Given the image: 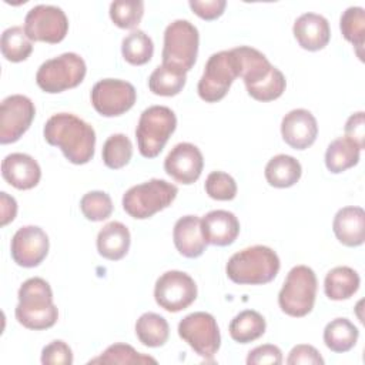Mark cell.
<instances>
[{"mask_svg":"<svg viewBox=\"0 0 365 365\" xmlns=\"http://www.w3.org/2000/svg\"><path fill=\"white\" fill-rule=\"evenodd\" d=\"M43 134L46 141L50 145L58 147L73 164H87L94 157V128L71 113L51 115L44 124Z\"/></svg>","mask_w":365,"mask_h":365,"instance_id":"6da1fadb","label":"cell"},{"mask_svg":"<svg viewBox=\"0 0 365 365\" xmlns=\"http://www.w3.org/2000/svg\"><path fill=\"white\" fill-rule=\"evenodd\" d=\"M19 304L14 309L16 319L24 328L41 331L51 328L58 318L48 282L40 277L26 279L19 288Z\"/></svg>","mask_w":365,"mask_h":365,"instance_id":"7a4b0ae2","label":"cell"},{"mask_svg":"<svg viewBox=\"0 0 365 365\" xmlns=\"http://www.w3.org/2000/svg\"><path fill=\"white\" fill-rule=\"evenodd\" d=\"M279 267V258L272 248L252 245L231 255L225 265V272L234 284L262 285L277 277Z\"/></svg>","mask_w":365,"mask_h":365,"instance_id":"3957f363","label":"cell"},{"mask_svg":"<svg viewBox=\"0 0 365 365\" xmlns=\"http://www.w3.org/2000/svg\"><path fill=\"white\" fill-rule=\"evenodd\" d=\"M178 194V188L160 178H151L143 184L133 185L123 195L124 211L135 218L145 220L171 205Z\"/></svg>","mask_w":365,"mask_h":365,"instance_id":"277c9868","label":"cell"},{"mask_svg":"<svg viewBox=\"0 0 365 365\" xmlns=\"http://www.w3.org/2000/svg\"><path fill=\"white\" fill-rule=\"evenodd\" d=\"M177 117L165 106H151L145 108L135 128L138 151L145 158L157 157L175 131Z\"/></svg>","mask_w":365,"mask_h":365,"instance_id":"5b68a950","label":"cell"},{"mask_svg":"<svg viewBox=\"0 0 365 365\" xmlns=\"http://www.w3.org/2000/svg\"><path fill=\"white\" fill-rule=\"evenodd\" d=\"M317 275L307 265L294 267L278 294V305L289 317L301 318L308 315L315 304Z\"/></svg>","mask_w":365,"mask_h":365,"instance_id":"8992f818","label":"cell"},{"mask_svg":"<svg viewBox=\"0 0 365 365\" xmlns=\"http://www.w3.org/2000/svg\"><path fill=\"white\" fill-rule=\"evenodd\" d=\"M200 34L188 20H174L165 27L163 46V64L173 66L184 73L190 71L198 56Z\"/></svg>","mask_w":365,"mask_h":365,"instance_id":"52a82bcc","label":"cell"},{"mask_svg":"<svg viewBox=\"0 0 365 365\" xmlns=\"http://www.w3.org/2000/svg\"><path fill=\"white\" fill-rule=\"evenodd\" d=\"M237 77H240V63L234 50L214 53L207 60L198 81V96L205 103H217L227 96Z\"/></svg>","mask_w":365,"mask_h":365,"instance_id":"ba28073f","label":"cell"},{"mask_svg":"<svg viewBox=\"0 0 365 365\" xmlns=\"http://www.w3.org/2000/svg\"><path fill=\"white\" fill-rule=\"evenodd\" d=\"M86 63L76 53H63L46 60L36 73L37 86L48 94H57L77 87L86 77Z\"/></svg>","mask_w":365,"mask_h":365,"instance_id":"9c48e42d","label":"cell"},{"mask_svg":"<svg viewBox=\"0 0 365 365\" xmlns=\"http://www.w3.org/2000/svg\"><path fill=\"white\" fill-rule=\"evenodd\" d=\"M178 335L195 354L207 361H212L221 345L220 328L215 318L208 312H192L178 324Z\"/></svg>","mask_w":365,"mask_h":365,"instance_id":"30bf717a","label":"cell"},{"mask_svg":"<svg viewBox=\"0 0 365 365\" xmlns=\"http://www.w3.org/2000/svg\"><path fill=\"white\" fill-rule=\"evenodd\" d=\"M24 31L31 41L56 44L67 36L68 19L57 6L37 4L26 14Z\"/></svg>","mask_w":365,"mask_h":365,"instance_id":"8fae6325","label":"cell"},{"mask_svg":"<svg viewBox=\"0 0 365 365\" xmlns=\"http://www.w3.org/2000/svg\"><path fill=\"white\" fill-rule=\"evenodd\" d=\"M137 100L134 86L120 78H103L91 88V104L103 117H117L128 111Z\"/></svg>","mask_w":365,"mask_h":365,"instance_id":"7c38bea8","label":"cell"},{"mask_svg":"<svg viewBox=\"0 0 365 365\" xmlns=\"http://www.w3.org/2000/svg\"><path fill=\"white\" fill-rule=\"evenodd\" d=\"M195 298L197 284L182 271H167L155 281L154 299L168 312H180L188 308Z\"/></svg>","mask_w":365,"mask_h":365,"instance_id":"4fadbf2b","label":"cell"},{"mask_svg":"<svg viewBox=\"0 0 365 365\" xmlns=\"http://www.w3.org/2000/svg\"><path fill=\"white\" fill-rule=\"evenodd\" d=\"M36 115L34 103L21 94H11L0 106V143L11 144L29 130Z\"/></svg>","mask_w":365,"mask_h":365,"instance_id":"5bb4252c","label":"cell"},{"mask_svg":"<svg viewBox=\"0 0 365 365\" xmlns=\"http://www.w3.org/2000/svg\"><path fill=\"white\" fill-rule=\"evenodd\" d=\"M48 237L37 225H26L16 231L10 244L13 261L24 268H33L43 262L48 252Z\"/></svg>","mask_w":365,"mask_h":365,"instance_id":"9a60e30c","label":"cell"},{"mask_svg":"<svg viewBox=\"0 0 365 365\" xmlns=\"http://www.w3.org/2000/svg\"><path fill=\"white\" fill-rule=\"evenodd\" d=\"M204 167L200 148L191 143H178L171 148L164 160L165 173L177 182L190 185L195 182Z\"/></svg>","mask_w":365,"mask_h":365,"instance_id":"2e32d148","label":"cell"},{"mask_svg":"<svg viewBox=\"0 0 365 365\" xmlns=\"http://www.w3.org/2000/svg\"><path fill=\"white\" fill-rule=\"evenodd\" d=\"M281 135L294 150L311 147L318 135V124L314 114L305 108L291 110L281 121Z\"/></svg>","mask_w":365,"mask_h":365,"instance_id":"e0dca14e","label":"cell"},{"mask_svg":"<svg viewBox=\"0 0 365 365\" xmlns=\"http://www.w3.org/2000/svg\"><path fill=\"white\" fill-rule=\"evenodd\" d=\"M3 178L17 190L34 188L41 178L38 163L29 154L11 153L1 161Z\"/></svg>","mask_w":365,"mask_h":365,"instance_id":"ac0fdd59","label":"cell"},{"mask_svg":"<svg viewBox=\"0 0 365 365\" xmlns=\"http://www.w3.org/2000/svg\"><path fill=\"white\" fill-rule=\"evenodd\" d=\"M201 231L207 244L231 245L240 234L238 218L225 210H212L201 218Z\"/></svg>","mask_w":365,"mask_h":365,"instance_id":"d6986e66","label":"cell"},{"mask_svg":"<svg viewBox=\"0 0 365 365\" xmlns=\"http://www.w3.org/2000/svg\"><path fill=\"white\" fill-rule=\"evenodd\" d=\"M292 33L298 44L308 51L322 50L331 38L328 20L317 13H304L295 21Z\"/></svg>","mask_w":365,"mask_h":365,"instance_id":"ffe728a7","label":"cell"},{"mask_svg":"<svg viewBox=\"0 0 365 365\" xmlns=\"http://www.w3.org/2000/svg\"><path fill=\"white\" fill-rule=\"evenodd\" d=\"M336 240L345 247H359L365 241V211L361 207H344L338 210L332 221Z\"/></svg>","mask_w":365,"mask_h":365,"instance_id":"44dd1931","label":"cell"},{"mask_svg":"<svg viewBox=\"0 0 365 365\" xmlns=\"http://www.w3.org/2000/svg\"><path fill=\"white\" fill-rule=\"evenodd\" d=\"M173 240L177 251L187 258H197L205 251L207 242L201 231V218L184 215L177 220L173 230Z\"/></svg>","mask_w":365,"mask_h":365,"instance_id":"7402d4cb","label":"cell"},{"mask_svg":"<svg viewBox=\"0 0 365 365\" xmlns=\"http://www.w3.org/2000/svg\"><path fill=\"white\" fill-rule=\"evenodd\" d=\"M240 63V77H242L247 90L259 84L274 71L268 58L254 47L240 46L232 48Z\"/></svg>","mask_w":365,"mask_h":365,"instance_id":"603a6c76","label":"cell"},{"mask_svg":"<svg viewBox=\"0 0 365 365\" xmlns=\"http://www.w3.org/2000/svg\"><path fill=\"white\" fill-rule=\"evenodd\" d=\"M130 242L128 228L120 221H111L98 231L97 251L106 259L118 261L128 252Z\"/></svg>","mask_w":365,"mask_h":365,"instance_id":"cb8c5ba5","label":"cell"},{"mask_svg":"<svg viewBox=\"0 0 365 365\" xmlns=\"http://www.w3.org/2000/svg\"><path fill=\"white\" fill-rule=\"evenodd\" d=\"M264 174L271 187L288 188L298 182L302 174V167L292 155L278 154L267 163Z\"/></svg>","mask_w":365,"mask_h":365,"instance_id":"d4e9b609","label":"cell"},{"mask_svg":"<svg viewBox=\"0 0 365 365\" xmlns=\"http://www.w3.org/2000/svg\"><path fill=\"white\" fill-rule=\"evenodd\" d=\"M361 278L351 267H335L328 271L324 281L325 295L332 301L351 298L359 288Z\"/></svg>","mask_w":365,"mask_h":365,"instance_id":"484cf974","label":"cell"},{"mask_svg":"<svg viewBox=\"0 0 365 365\" xmlns=\"http://www.w3.org/2000/svg\"><path fill=\"white\" fill-rule=\"evenodd\" d=\"M361 148L348 137H338L329 143L325 151V165L328 171L339 174L354 167L359 161Z\"/></svg>","mask_w":365,"mask_h":365,"instance_id":"4316f807","label":"cell"},{"mask_svg":"<svg viewBox=\"0 0 365 365\" xmlns=\"http://www.w3.org/2000/svg\"><path fill=\"white\" fill-rule=\"evenodd\" d=\"M359 336L358 328L346 318H335L324 329V342L328 349L336 354L351 351Z\"/></svg>","mask_w":365,"mask_h":365,"instance_id":"83f0119b","label":"cell"},{"mask_svg":"<svg viewBox=\"0 0 365 365\" xmlns=\"http://www.w3.org/2000/svg\"><path fill=\"white\" fill-rule=\"evenodd\" d=\"M135 335L143 345L158 348L168 341L170 327L160 314L144 312L135 322Z\"/></svg>","mask_w":365,"mask_h":365,"instance_id":"f1b7e54d","label":"cell"},{"mask_svg":"<svg viewBox=\"0 0 365 365\" xmlns=\"http://www.w3.org/2000/svg\"><path fill=\"white\" fill-rule=\"evenodd\" d=\"M187 81V73L168 66L161 64L148 77V88L155 96L173 97L181 93Z\"/></svg>","mask_w":365,"mask_h":365,"instance_id":"f546056e","label":"cell"},{"mask_svg":"<svg viewBox=\"0 0 365 365\" xmlns=\"http://www.w3.org/2000/svg\"><path fill=\"white\" fill-rule=\"evenodd\" d=\"M267 328L265 318L254 311L245 309L230 322V336L238 344H248L264 335Z\"/></svg>","mask_w":365,"mask_h":365,"instance_id":"4dcf8cb0","label":"cell"},{"mask_svg":"<svg viewBox=\"0 0 365 365\" xmlns=\"http://www.w3.org/2000/svg\"><path fill=\"white\" fill-rule=\"evenodd\" d=\"M339 29L346 41L354 44L356 56L362 60V50L365 43V11L362 7H348L339 19Z\"/></svg>","mask_w":365,"mask_h":365,"instance_id":"1f68e13d","label":"cell"},{"mask_svg":"<svg viewBox=\"0 0 365 365\" xmlns=\"http://www.w3.org/2000/svg\"><path fill=\"white\" fill-rule=\"evenodd\" d=\"M0 47L3 57L11 63H20L27 60L33 51L31 40L27 37L24 29L20 26H13L3 31Z\"/></svg>","mask_w":365,"mask_h":365,"instance_id":"d6a6232c","label":"cell"},{"mask_svg":"<svg viewBox=\"0 0 365 365\" xmlns=\"http://www.w3.org/2000/svg\"><path fill=\"white\" fill-rule=\"evenodd\" d=\"M154 53V44L148 34L143 30H133L121 41V54L124 60L133 66L148 63Z\"/></svg>","mask_w":365,"mask_h":365,"instance_id":"836d02e7","label":"cell"},{"mask_svg":"<svg viewBox=\"0 0 365 365\" xmlns=\"http://www.w3.org/2000/svg\"><path fill=\"white\" fill-rule=\"evenodd\" d=\"M103 161L111 170H120L125 167L133 157L131 140L121 133L111 134L103 145Z\"/></svg>","mask_w":365,"mask_h":365,"instance_id":"e575fe53","label":"cell"},{"mask_svg":"<svg viewBox=\"0 0 365 365\" xmlns=\"http://www.w3.org/2000/svg\"><path fill=\"white\" fill-rule=\"evenodd\" d=\"M88 364H120V365H128V364H157V359H154L153 356H148V355L137 352L128 344L118 342V344L110 345L97 358L90 359Z\"/></svg>","mask_w":365,"mask_h":365,"instance_id":"d590c367","label":"cell"},{"mask_svg":"<svg viewBox=\"0 0 365 365\" xmlns=\"http://www.w3.org/2000/svg\"><path fill=\"white\" fill-rule=\"evenodd\" d=\"M110 19L120 29H134L143 19L144 1L115 0L110 4Z\"/></svg>","mask_w":365,"mask_h":365,"instance_id":"8d00e7d4","label":"cell"},{"mask_svg":"<svg viewBox=\"0 0 365 365\" xmlns=\"http://www.w3.org/2000/svg\"><path fill=\"white\" fill-rule=\"evenodd\" d=\"M80 210L88 221H103L111 215L113 201L104 191H90L80 200Z\"/></svg>","mask_w":365,"mask_h":365,"instance_id":"74e56055","label":"cell"},{"mask_svg":"<svg viewBox=\"0 0 365 365\" xmlns=\"http://www.w3.org/2000/svg\"><path fill=\"white\" fill-rule=\"evenodd\" d=\"M204 188L208 197L217 201H230L237 195L235 180L224 171L210 173L205 180Z\"/></svg>","mask_w":365,"mask_h":365,"instance_id":"f35d334b","label":"cell"},{"mask_svg":"<svg viewBox=\"0 0 365 365\" xmlns=\"http://www.w3.org/2000/svg\"><path fill=\"white\" fill-rule=\"evenodd\" d=\"M287 87V81L284 74L275 67L274 71L271 73L269 77H267L264 81H261L259 84L248 88V94L257 100V101H272L277 100L278 97L282 96V93L285 91Z\"/></svg>","mask_w":365,"mask_h":365,"instance_id":"ab89813d","label":"cell"},{"mask_svg":"<svg viewBox=\"0 0 365 365\" xmlns=\"http://www.w3.org/2000/svg\"><path fill=\"white\" fill-rule=\"evenodd\" d=\"M41 364L43 365H71L73 351L61 339L51 341L41 351Z\"/></svg>","mask_w":365,"mask_h":365,"instance_id":"60d3db41","label":"cell"},{"mask_svg":"<svg viewBox=\"0 0 365 365\" xmlns=\"http://www.w3.org/2000/svg\"><path fill=\"white\" fill-rule=\"evenodd\" d=\"M282 362V352L277 345L265 344L259 345L248 352L247 364L248 365H279Z\"/></svg>","mask_w":365,"mask_h":365,"instance_id":"b9f144b4","label":"cell"},{"mask_svg":"<svg viewBox=\"0 0 365 365\" xmlns=\"http://www.w3.org/2000/svg\"><path fill=\"white\" fill-rule=\"evenodd\" d=\"M288 365H322L324 364V358L319 355L318 349L312 345H307V344H299L295 345L288 355L287 359Z\"/></svg>","mask_w":365,"mask_h":365,"instance_id":"7bdbcfd3","label":"cell"},{"mask_svg":"<svg viewBox=\"0 0 365 365\" xmlns=\"http://www.w3.org/2000/svg\"><path fill=\"white\" fill-rule=\"evenodd\" d=\"M191 10L204 20H215L218 19L227 6L225 0H190L188 1Z\"/></svg>","mask_w":365,"mask_h":365,"instance_id":"ee69618b","label":"cell"},{"mask_svg":"<svg viewBox=\"0 0 365 365\" xmlns=\"http://www.w3.org/2000/svg\"><path fill=\"white\" fill-rule=\"evenodd\" d=\"M345 137L351 138L361 150L365 147V114L364 111L354 113L345 123Z\"/></svg>","mask_w":365,"mask_h":365,"instance_id":"f6af8a7d","label":"cell"},{"mask_svg":"<svg viewBox=\"0 0 365 365\" xmlns=\"http://www.w3.org/2000/svg\"><path fill=\"white\" fill-rule=\"evenodd\" d=\"M0 207H1V227L7 225L10 221L16 218L17 214V202L13 197H10L7 192H0Z\"/></svg>","mask_w":365,"mask_h":365,"instance_id":"bcb514c9","label":"cell"}]
</instances>
